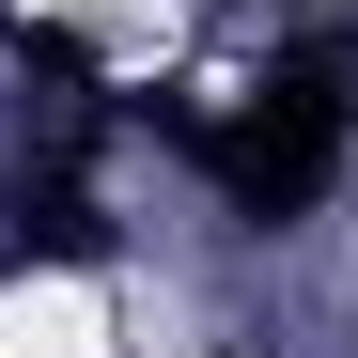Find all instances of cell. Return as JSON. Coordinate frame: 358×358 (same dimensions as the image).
<instances>
[{
    "label": "cell",
    "instance_id": "obj_1",
    "mask_svg": "<svg viewBox=\"0 0 358 358\" xmlns=\"http://www.w3.org/2000/svg\"><path fill=\"white\" fill-rule=\"evenodd\" d=\"M187 156H203V187L234 218H312L343 187V156H358V31L250 63L218 109H187Z\"/></svg>",
    "mask_w": 358,
    "mask_h": 358
}]
</instances>
